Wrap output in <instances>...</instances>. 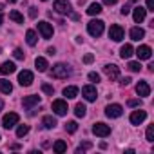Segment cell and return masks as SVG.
<instances>
[{
    "label": "cell",
    "instance_id": "1",
    "mask_svg": "<svg viewBox=\"0 0 154 154\" xmlns=\"http://www.w3.org/2000/svg\"><path fill=\"white\" fill-rule=\"evenodd\" d=\"M51 76L53 78H67V76H71V67L65 65V63H56L53 65V71H51Z\"/></svg>",
    "mask_w": 154,
    "mask_h": 154
},
{
    "label": "cell",
    "instance_id": "2",
    "mask_svg": "<svg viewBox=\"0 0 154 154\" xmlns=\"http://www.w3.org/2000/svg\"><path fill=\"white\" fill-rule=\"evenodd\" d=\"M103 22L102 20H91L89 24H87V31H89V35L91 36H100L102 33H103Z\"/></svg>",
    "mask_w": 154,
    "mask_h": 154
},
{
    "label": "cell",
    "instance_id": "3",
    "mask_svg": "<svg viewBox=\"0 0 154 154\" xmlns=\"http://www.w3.org/2000/svg\"><path fill=\"white\" fill-rule=\"evenodd\" d=\"M123 36H125V31H123L122 26H116V24L111 26V29H109V38H111V40H114V42H122Z\"/></svg>",
    "mask_w": 154,
    "mask_h": 154
},
{
    "label": "cell",
    "instance_id": "4",
    "mask_svg": "<svg viewBox=\"0 0 154 154\" xmlns=\"http://www.w3.org/2000/svg\"><path fill=\"white\" fill-rule=\"evenodd\" d=\"M54 11L60 13V15H71L72 13V8L67 0H56L54 2Z\"/></svg>",
    "mask_w": 154,
    "mask_h": 154
},
{
    "label": "cell",
    "instance_id": "5",
    "mask_svg": "<svg viewBox=\"0 0 154 154\" xmlns=\"http://www.w3.org/2000/svg\"><path fill=\"white\" fill-rule=\"evenodd\" d=\"M103 72L107 74V78H109V80H118V78H120V67L114 65V63H107V65H103Z\"/></svg>",
    "mask_w": 154,
    "mask_h": 154
},
{
    "label": "cell",
    "instance_id": "6",
    "mask_svg": "<svg viewBox=\"0 0 154 154\" xmlns=\"http://www.w3.org/2000/svg\"><path fill=\"white\" fill-rule=\"evenodd\" d=\"M38 31H40V35H42L44 40L53 38V26L49 22H38Z\"/></svg>",
    "mask_w": 154,
    "mask_h": 154
},
{
    "label": "cell",
    "instance_id": "7",
    "mask_svg": "<svg viewBox=\"0 0 154 154\" xmlns=\"http://www.w3.org/2000/svg\"><path fill=\"white\" fill-rule=\"evenodd\" d=\"M122 112H123V107H122L120 103H111V105L105 107V114H107L109 118H120Z\"/></svg>",
    "mask_w": 154,
    "mask_h": 154
},
{
    "label": "cell",
    "instance_id": "8",
    "mask_svg": "<svg viewBox=\"0 0 154 154\" xmlns=\"http://www.w3.org/2000/svg\"><path fill=\"white\" fill-rule=\"evenodd\" d=\"M53 111H54V114H58V116H65L67 114V102L65 100H54L53 102Z\"/></svg>",
    "mask_w": 154,
    "mask_h": 154
},
{
    "label": "cell",
    "instance_id": "9",
    "mask_svg": "<svg viewBox=\"0 0 154 154\" xmlns=\"http://www.w3.org/2000/svg\"><path fill=\"white\" fill-rule=\"evenodd\" d=\"M18 120H20V116H18L17 112H9V114H6V116H4L2 125H4L6 129H13V127L18 123Z\"/></svg>",
    "mask_w": 154,
    "mask_h": 154
},
{
    "label": "cell",
    "instance_id": "10",
    "mask_svg": "<svg viewBox=\"0 0 154 154\" xmlns=\"http://www.w3.org/2000/svg\"><path fill=\"white\" fill-rule=\"evenodd\" d=\"M93 132H94L96 136H100V138H107V136L111 134V127L105 125V123H94V125H93Z\"/></svg>",
    "mask_w": 154,
    "mask_h": 154
},
{
    "label": "cell",
    "instance_id": "11",
    "mask_svg": "<svg viewBox=\"0 0 154 154\" xmlns=\"http://www.w3.org/2000/svg\"><path fill=\"white\" fill-rule=\"evenodd\" d=\"M18 84H20L22 87H29V85L33 84V72H31V71H22V72H18Z\"/></svg>",
    "mask_w": 154,
    "mask_h": 154
},
{
    "label": "cell",
    "instance_id": "12",
    "mask_svg": "<svg viewBox=\"0 0 154 154\" xmlns=\"http://www.w3.org/2000/svg\"><path fill=\"white\" fill-rule=\"evenodd\" d=\"M40 102H42V98H40L38 94H31V96H26V98L22 100V105L31 111L35 105H40Z\"/></svg>",
    "mask_w": 154,
    "mask_h": 154
},
{
    "label": "cell",
    "instance_id": "13",
    "mask_svg": "<svg viewBox=\"0 0 154 154\" xmlns=\"http://www.w3.org/2000/svg\"><path fill=\"white\" fill-rule=\"evenodd\" d=\"M82 96H84L87 102H94V100L98 98V94H96V87H94V85H85V87L82 89Z\"/></svg>",
    "mask_w": 154,
    "mask_h": 154
},
{
    "label": "cell",
    "instance_id": "14",
    "mask_svg": "<svg viewBox=\"0 0 154 154\" xmlns=\"http://www.w3.org/2000/svg\"><path fill=\"white\" fill-rule=\"evenodd\" d=\"M145 118H147V112L141 111V109H138V111H132V112H131V118H129V120H131L132 125H140Z\"/></svg>",
    "mask_w": 154,
    "mask_h": 154
},
{
    "label": "cell",
    "instance_id": "15",
    "mask_svg": "<svg viewBox=\"0 0 154 154\" xmlns=\"http://www.w3.org/2000/svg\"><path fill=\"white\" fill-rule=\"evenodd\" d=\"M136 54H138L140 60H149V58L152 56V49H150L149 45H140V47L136 49Z\"/></svg>",
    "mask_w": 154,
    "mask_h": 154
},
{
    "label": "cell",
    "instance_id": "16",
    "mask_svg": "<svg viewBox=\"0 0 154 154\" xmlns=\"http://www.w3.org/2000/svg\"><path fill=\"white\" fill-rule=\"evenodd\" d=\"M145 15H147V9L141 8V6H136L134 11H132V17H134V22H136V24L143 22V20H145Z\"/></svg>",
    "mask_w": 154,
    "mask_h": 154
},
{
    "label": "cell",
    "instance_id": "17",
    "mask_svg": "<svg viewBox=\"0 0 154 154\" xmlns=\"http://www.w3.org/2000/svg\"><path fill=\"white\" fill-rule=\"evenodd\" d=\"M15 71H17V65H15L13 62H4V63H2V67H0V72H2L4 76L13 74Z\"/></svg>",
    "mask_w": 154,
    "mask_h": 154
},
{
    "label": "cell",
    "instance_id": "18",
    "mask_svg": "<svg viewBox=\"0 0 154 154\" xmlns=\"http://www.w3.org/2000/svg\"><path fill=\"white\" fill-rule=\"evenodd\" d=\"M132 54H134V49H132V45H131V44L122 45V49H120V56H122L123 60H129Z\"/></svg>",
    "mask_w": 154,
    "mask_h": 154
},
{
    "label": "cell",
    "instance_id": "19",
    "mask_svg": "<svg viewBox=\"0 0 154 154\" xmlns=\"http://www.w3.org/2000/svg\"><path fill=\"white\" fill-rule=\"evenodd\" d=\"M136 93H138L140 96H149V94H150V87H149V84H147V82H138V85H136Z\"/></svg>",
    "mask_w": 154,
    "mask_h": 154
},
{
    "label": "cell",
    "instance_id": "20",
    "mask_svg": "<svg viewBox=\"0 0 154 154\" xmlns=\"http://www.w3.org/2000/svg\"><path fill=\"white\" fill-rule=\"evenodd\" d=\"M129 35H131V40H136V42H140V40L145 36V31H143L141 27H132Z\"/></svg>",
    "mask_w": 154,
    "mask_h": 154
},
{
    "label": "cell",
    "instance_id": "21",
    "mask_svg": "<svg viewBox=\"0 0 154 154\" xmlns=\"http://www.w3.org/2000/svg\"><path fill=\"white\" fill-rule=\"evenodd\" d=\"M63 96H65L67 100H71V98H76V96H78V87H74V85H69V87H65V89H63Z\"/></svg>",
    "mask_w": 154,
    "mask_h": 154
},
{
    "label": "cell",
    "instance_id": "22",
    "mask_svg": "<svg viewBox=\"0 0 154 154\" xmlns=\"http://www.w3.org/2000/svg\"><path fill=\"white\" fill-rule=\"evenodd\" d=\"M35 67H36V69H38L40 72H45L49 65H47V60H45V58H42V56H38V58L35 60Z\"/></svg>",
    "mask_w": 154,
    "mask_h": 154
},
{
    "label": "cell",
    "instance_id": "23",
    "mask_svg": "<svg viewBox=\"0 0 154 154\" xmlns=\"http://www.w3.org/2000/svg\"><path fill=\"white\" fill-rule=\"evenodd\" d=\"M36 40H38V36H36V33L33 31V29H27V33H26V42L33 47V45H36Z\"/></svg>",
    "mask_w": 154,
    "mask_h": 154
},
{
    "label": "cell",
    "instance_id": "24",
    "mask_svg": "<svg viewBox=\"0 0 154 154\" xmlns=\"http://www.w3.org/2000/svg\"><path fill=\"white\" fill-rule=\"evenodd\" d=\"M42 125H44L45 129H54V127H56V118H53V116H44V118H42Z\"/></svg>",
    "mask_w": 154,
    "mask_h": 154
},
{
    "label": "cell",
    "instance_id": "25",
    "mask_svg": "<svg viewBox=\"0 0 154 154\" xmlns=\"http://www.w3.org/2000/svg\"><path fill=\"white\" fill-rule=\"evenodd\" d=\"M53 150H54L56 154H62V152H65V150H67V143H65V141H62V140H58V141H54Z\"/></svg>",
    "mask_w": 154,
    "mask_h": 154
},
{
    "label": "cell",
    "instance_id": "26",
    "mask_svg": "<svg viewBox=\"0 0 154 154\" xmlns=\"http://www.w3.org/2000/svg\"><path fill=\"white\" fill-rule=\"evenodd\" d=\"M0 91H2L4 94H9L11 91H13V85H11V82H8V80H0Z\"/></svg>",
    "mask_w": 154,
    "mask_h": 154
},
{
    "label": "cell",
    "instance_id": "27",
    "mask_svg": "<svg viewBox=\"0 0 154 154\" xmlns=\"http://www.w3.org/2000/svg\"><path fill=\"white\" fill-rule=\"evenodd\" d=\"M85 112H87V109H85L84 103H76V107H74V114H76V116H78V118H84Z\"/></svg>",
    "mask_w": 154,
    "mask_h": 154
},
{
    "label": "cell",
    "instance_id": "28",
    "mask_svg": "<svg viewBox=\"0 0 154 154\" xmlns=\"http://www.w3.org/2000/svg\"><path fill=\"white\" fill-rule=\"evenodd\" d=\"M87 13H89L91 17H94V15H100V13H102V6L94 2V4H91V6H89V9H87Z\"/></svg>",
    "mask_w": 154,
    "mask_h": 154
},
{
    "label": "cell",
    "instance_id": "29",
    "mask_svg": "<svg viewBox=\"0 0 154 154\" xmlns=\"http://www.w3.org/2000/svg\"><path fill=\"white\" fill-rule=\"evenodd\" d=\"M9 18H11L13 22H17V24H24V17H22L18 11H11V13H9Z\"/></svg>",
    "mask_w": 154,
    "mask_h": 154
},
{
    "label": "cell",
    "instance_id": "30",
    "mask_svg": "<svg viewBox=\"0 0 154 154\" xmlns=\"http://www.w3.org/2000/svg\"><path fill=\"white\" fill-rule=\"evenodd\" d=\"M27 132H29V125H18V129H17V136L18 138H24Z\"/></svg>",
    "mask_w": 154,
    "mask_h": 154
},
{
    "label": "cell",
    "instance_id": "31",
    "mask_svg": "<svg viewBox=\"0 0 154 154\" xmlns=\"http://www.w3.org/2000/svg\"><path fill=\"white\" fill-rule=\"evenodd\" d=\"M91 147H93V143H91V141H84V143H82V145H80L78 149H76V154H82V152L89 150Z\"/></svg>",
    "mask_w": 154,
    "mask_h": 154
},
{
    "label": "cell",
    "instance_id": "32",
    "mask_svg": "<svg viewBox=\"0 0 154 154\" xmlns=\"http://www.w3.org/2000/svg\"><path fill=\"white\" fill-rule=\"evenodd\" d=\"M76 129H78V123H76V122H67V123H65V131H67V132L72 134V132H76Z\"/></svg>",
    "mask_w": 154,
    "mask_h": 154
},
{
    "label": "cell",
    "instance_id": "33",
    "mask_svg": "<svg viewBox=\"0 0 154 154\" xmlns=\"http://www.w3.org/2000/svg\"><path fill=\"white\" fill-rule=\"evenodd\" d=\"M145 136H147V141H154V125H149L147 127Z\"/></svg>",
    "mask_w": 154,
    "mask_h": 154
},
{
    "label": "cell",
    "instance_id": "34",
    "mask_svg": "<svg viewBox=\"0 0 154 154\" xmlns=\"http://www.w3.org/2000/svg\"><path fill=\"white\" fill-rule=\"evenodd\" d=\"M129 69H131L132 72H138V71L141 69V65H140V62H129Z\"/></svg>",
    "mask_w": 154,
    "mask_h": 154
},
{
    "label": "cell",
    "instance_id": "35",
    "mask_svg": "<svg viewBox=\"0 0 154 154\" xmlns=\"http://www.w3.org/2000/svg\"><path fill=\"white\" fill-rule=\"evenodd\" d=\"M42 91H44L45 94H51V96H53V93H54V89H53L49 84H42Z\"/></svg>",
    "mask_w": 154,
    "mask_h": 154
},
{
    "label": "cell",
    "instance_id": "36",
    "mask_svg": "<svg viewBox=\"0 0 154 154\" xmlns=\"http://www.w3.org/2000/svg\"><path fill=\"white\" fill-rule=\"evenodd\" d=\"M89 80L98 84V82H100V74H98V72H89Z\"/></svg>",
    "mask_w": 154,
    "mask_h": 154
},
{
    "label": "cell",
    "instance_id": "37",
    "mask_svg": "<svg viewBox=\"0 0 154 154\" xmlns=\"http://www.w3.org/2000/svg\"><path fill=\"white\" fill-rule=\"evenodd\" d=\"M13 56H15L17 60H24V53H22V49H15V51H13Z\"/></svg>",
    "mask_w": 154,
    "mask_h": 154
},
{
    "label": "cell",
    "instance_id": "38",
    "mask_svg": "<svg viewBox=\"0 0 154 154\" xmlns=\"http://www.w3.org/2000/svg\"><path fill=\"white\" fill-rule=\"evenodd\" d=\"M129 13H131V6H129V4H125V6L122 8V15H123V17H127Z\"/></svg>",
    "mask_w": 154,
    "mask_h": 154
},
{
    "label": "cell",
    "instance_id": "39",
    "mask_svg": "<svg viewBox=\"0 0 154 154\" xmlns=\"http://www.w3.org/2000/svg\"><path fill=\"white\" fill-rule=\"evenodd\" d=\"M141 100H129V107H140Z\"/></svg>",
    "mask_w": 154,
    "mask_h": 154
},
{
    "label": "cell",
    "instance_id": "40",
    "mask_svg": "<svg viewBox=\"0 0 154 154\" xmlns=\"http://www.w3.org/2000/svg\"><path fill=\"white\" fill-rule=\"evenodd\" d=\"M36 15H38V9L36 8H29V17L31 18H36Z\"/></svg>",
    "mask_w": 154,
    "mask_h": 154
},
{
    "label": "cell",
    "instance_id": "41",
    "mask_svg": "<svg viewBox=\"0 0 154 154\" xmlns=\"http://www.w3.org/2000/svg\"><path fill=\"white\" fill-rule=\"evenodd\" d=\"M147 11H154V0H147Z\"/></svg>",
    "mask_w": 154,
    "mask_h": 154
},
{
    "label": "cell",
    "instance_id": "42",
    "mask_svg": "<svg viewBox=\"0 0 154 154\" xmlns=\"http://www.w3.org/2000/svg\"><path fill=\"white\" fill-rule=\"evenodd\" d=\"M131 82H132V80L129 78V76H125V78H122V80H120V84H122V85H129Z\"/></svg>",
    "mask_w": 154,
    "mask_h": 154
},
{
    "label": "cell",
    "instance_id": "43",
    "mask_svg": "<svg viewBox=\"0 0 154 154\" xmlns=\"http://www.w3.org/2000/svg\"><path fill=\"white\" fill-rule=\"evenodd\" d=\"M93 60H94V56H93V54H85V56H84V62H85V63H91Z\"/></svg>",
    "mask_w": 154,
    "mask_h": 154
},
{
    "label": "cell",
    "instance_id": "44",
    "mask_svg": "<svg viewBox=\"0 0 154 154\" xmlns=\"http://www.w3.org/2000/svg\"><path fill=\"white\" fill-rule=\"evenodd\" d=\"M118 2V0H103V4H107V6H114Z\"/></svg>",
    "mask_w": 154,
    "mask_h": 154
},
{
    "label": "cell",
    "instance_id": "45",
    "mask_svg": "<svg viewBox=\"0 0 154 154\" xmlns=\"http://www.w3.org/2000/svg\"><path fill=\"white\" fill-rule=\"evenodd\" d=\"M54 53H56L54 47H49V49H47V54H54Z\"/></svg>",
    "mask_w": 154,
    "mask_h": 154
},
{
    "label": "cell",
    "instance_id": "46",
    "mask_svg": "<svg viewBox=\"0 0 154 154\" xmlns=\"http://www.w3.org/2000/svg\"><path fill=\"white\" fill-rule=\"evenodd\" d=\"M2 109H4V100L0 98V111H2Z\"/></svg>",
    "mask_w": 154,
    "mask_h": 154
},
{
    "label": "cell",
    "instance_id": "47",
    "mask_svg": "<svg viewBox=\"0 0 154 154\" xmlns=\"http://www.w3.org/2000/svg\"><path fill=\"white\" fill-rule=\"evenodd\" d=\"M2 20H4V18H2V15H0V26H2Z\"/></svg>",
    "mask_w": 154,
    "mask_h": 154
},
{
    "label": "cell",
    "instance_id": "48",
    "mask_svg": "<svg viewBox=\"0 0 154 154\" xmlns=\"http://www.w3.org/2000/svg\"><path fill=\"white\" fill-rule=\"evenodd\" d=\"M9 2H17V0H9Z\"/></svg>",
    "mask_w": 154,
    "mask_h": 154
},
{
    "label": "cell",
    "instance_id": "49",
    "mask_svg": "<svg viewBox=\"0 0 154 154\" xmlns=\"http://www.w3.org/2000/svg\"><path fill=\"white\" fill-rule=\"evenodd\" d=\"M44 2H45V0H44Z\"/></svg>",
    "mask_w": 154,
    "mask_h": 154
},
{
    "label": "cell",
    "instance_id": "50",
    "mask_svg": "<svg viewBox=\"0 0 154 154\" xmlns=\"http://www.w3.org/2000/svg\"><path fill=\"white\" fill-rule=\"evenodd\" d=\"M0 140H2V138H0Z\"/></svg>",
    "mask_w": 154,
    "mask_h": 154
}]
</instances>
